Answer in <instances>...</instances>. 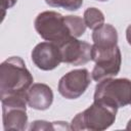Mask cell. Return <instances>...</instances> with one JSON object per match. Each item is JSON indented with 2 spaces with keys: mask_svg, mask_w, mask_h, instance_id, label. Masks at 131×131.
Instances as JSON below:
<instances>
[{
  "mask_svg": "<svg viewBox=\"0 0 131 131\" xmlns=\"http://www.w3.org/2000/svg\"><path fill=\"white\" fill-rule=\"evenodd\" d=\"M93 45L98 47H115L118 43V33L112 25H102L93 30L92 33Z\"/></svg>",
  "mask_w": 131,
  "mask_h": 131,
  "instance_id": "11",
  "label": "cell"
},
{
  "mask_svg": "<svg viewBox=\"0 0 131 131\" xmlns=\"http://www.w3.org/2000/svg\"><path fill=\"white\" fill-rule=\"evenodd\" d=\"M54 125V130H69L71 127L67 125L66 122H53Z\"/></svg>",
  "mask_w": 131,
  "mask_h": 131,
  "instance_id": "17",
  "label": "cell"
},
{
  "mask_svg": "<svg viewBox=\"0 0 131 131\" xmlns=\"http://www.w3.org/2000/svg\"><path fill=\"white\" fill-rule=\"evenodd\" d=\"M35 30L45 41L61 46L73 36L66 24L64 16L55 11H43L34 21Z\"/></svg>",
  "mask_w": 131,
  "mask_h": 131,
  "instance_id": "3",
  "label": "cell"
},
{
  "mask_svg": "<svg viewBox=\"0 0 131 131\" xmlns=\"http://www.w3.org/2000/svg\"><path fill=\"white\" fill-rule=\"evenodd\" d=\"M30 130H54L53 122H46V121H34L30 128Z\"/></svg>",
  "mask_w": 131,
  "mask_h": 131,
  "instance_id": "15",
  "label": "cell"
},
{
  "mask_svg": "<svg viewBox=\"0 0 131 131\" xmlns=\"http://www.w3.org/2000/svg\"><path fill=\"white\" fill-rule=\"evenodd\" d=\"M4 130H25L28 123L26 94L10 95L1 98Z\"/></svg>",
  "mask_w": 131,
  "mask_h": 131,
  "instance_id": "6",
  "label": "cell"
},
{
  "mask_svg": "<svg viewBox=\"0 0 131 131\" xmlns=\"http://www.w3.org/2000/svg\"><path fill=\"white\" fill-rule=\"evenodd\" d=\"M31 56L35 66L42 71L54 70L62 62L59 46L48 41L37 44Z\"/></svg>",
  "mask_w": 131,
  "mask_h": 131,
  "instance_id": "8",
  "label": "cell"
},
{
  "mask_svg": "<svg viewBox=\"0 0 131 131\" xmlns=\"http://www.w3.org/2000/svg\"><path fill=\"white\" fill-rule=\"evenodd\" d=\"M62 62L73 66H82L91 60L92 45L72 37L64 44L59 46Z\"/></svg>",
  "mask_w": 131,
  "mask_h": 131,
  "instance_id": "9",
  "label": "cell"
},
{
  "mask_svg": "<svg viewBox=\"0 0 131 131\" xmlns=\"http://www.w3.org/2000/svg\"><path fill=\"white\" fill-rule=\"evenodd\" d=\"M91 60L95 62L91 73L92 79L96 82L117 76L121 69L122 55L120 48L115 47H98L92 45Z\"/></svg>",
  "mask_w": 131,
  "mask_h": 131,
  "instance_id": "4",
  "label": "cell"
},
{
  "mask_svg": "<svg viewBox=\"0 0 131 131\" xmlns=\"http://www.w3.org/2000/svg\"><path fill=\"white\" fill-rule=\"evenodd\" d=\"M118 107L103 100H94L93 103L76 115L71 123V130L102 131L113 125Z\"/></svg>",
  "mask_w": 131,
  "mask_h": 131,
  "instance_id": "2",
  "label": "cell"
},
{
  "mask_svg": "<svg viewBox=\"0 0 131 131\" xmlns=\"http://www.w3.org/2000/svg\"><path fill=\"white\" fill-rule=\"evenodd\" d=\"M94 100H103L118 108L131 104V81L125 78L99 81L95 86Z\"/></svg>",
  "mask_w": 131,
  "mask_h": 131,
  "instance_id": "5",
  "label": "cell"
},
{
  "mask_svg": "<svg viewBox=\"0 0 131 131\" xmlns=\"http://www.w3.org/2000/svg\"><path fill=\"white\" fill-rule=\"evenodd\" d=\"M26 98L28 105L38 111H45L49 108L53 101V92L51 88L42 83L32 84L27 90Z\"/></svg>",
  "mask_w": 131,
  "mask_h": 131,
  "instance_id": "10",
  "label": "cell"
},
{
  "mask_svg": "<svg viewBox=\"0 0 131 131\" xmlns=\"http://www.w3.org/2000/svg\"><path fill=\"white\" fill-rule=\"evenodd\" d=\"M17 2V0H1V10H2V19L5 15V10L11 8L14 6V4Z\"/></svg>",
  "mask_w": 131,
  "mask_h": 131,
  "instance_id": "16",
  "label": "cell"
},
{
  "mask_svg": "<svg viewBox=\"0 0 131 131\" xmlns=\"http://www.w3.org/2000/svg\"><path fill=\"white\" fill-rule=\"evenodd\" d=\"M126 39H127L128 44L131 45V25H129L126 30Z\"/></svg>",
  "mask_w": 131,
  "mask_h": 131,
  "instance_id": "18",
  "label": "cell"
},
{
  "mask_svg": "<svg viewBox=\"0 0 131 131\" xmlns=\"http://www.w3.org/2000/svg\"><path fill=\"white\" fill-rule=\"evenodd\" d=\"M98 1H101V2H103V1H107V0H98Z\"/></svg>",
  "mask_w": 131,
  "mask_h": 131,
  "instance_id": "20",
  "label": "cell"
},
{
  "mask_svg": "<svg viewBox=\"0 0 131 131\" xmlns=\"http://www.w3.org/2000/svg\"><path fill=\"white\" fill-rule=\"evenodd\" d=\"M45 2L52 7H60L66 10H78L82 4L83 0H45Z\"/></svg>",
  "mask_w": 131,
  "mask_h": 131,
  "instance_id": "14",
  "label": "cell"
},
{
  "mask_svg": "<svg viewBox=\"0 0 131 131\" xmlns=\"http://www.w3.org/2000/svg\"><path fill=\"white\" fill-rule=\"evenodd\" d=\"M33 81V76L19 56L7 58L0 66V98L26 94Z\"/></svg>",
  "mask_w": 131,
  "mask_h": 131,
  "instance_id": "1",
  "label": "cell"
},
{
  "mask_svg": "<svg viewBox=\"0 0 131 131\" xmlns=\"http://www.w3.org/2000/svg\"><path fill=\"white\" fill-rule=\"evenodd\" d=\"M90 83V73L86 69L73 70L60 78L58 92L67 99H76L85 93Z\"/></svg>",
  "mask_w": 131,
  "mask_h": 131,
  "instance_id": "7",
  "label": "cell"
},
{
  "mask_svg": "<svg viewBox=\"0 0 131 131\" xmlns=\"http://www.w3.org/2000/svg\"><path fill=\"white\" fill-rule=\"evenodd\" d=\"M83 19L86 24V27H88L91 30H95L103 25L104 15L99 9L95 7H89L84 11Z\"/></svg>",
  "mask_w": 131,
  "mask_h": 131,
  "instance_id": "12",
  "label": "cell"
},
{
  "mask_svg": "<svg viewBox=\"0 0 131 131\" xmlns=\"http://www.w3.org/2000/svg\"><path fill=\"white\" fill-rule=\"evenodd\" d=\"M64 20L73 37L78 38L85 33L86 24L82 17L77 16V15H67L64 16Z\"/></svg>",
  "mask_w": 131,
  "mask_h": 131,
  "instance_id": "13",
  "label": "cell"
},
{
  "mask_svg": "<svg viewBox=\"0 0 131 131\" xmlns=\"http://www.w3.org/2000/svg\"><path fill=\"white\" fill-rule=\"evenodd\" d=\"M126 129H127V130H131V119L129 120V122H128V124H127V126H126Z\"/></svg>",
  "mask_w": 131,
  "mask_h": 131,
  "instance_id": "19",
  "label": "cell"
}]
</instances>
